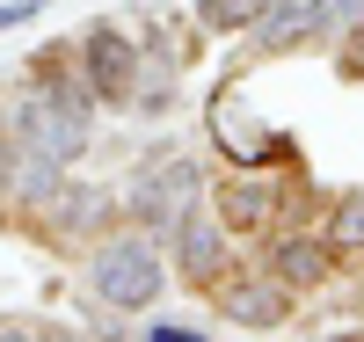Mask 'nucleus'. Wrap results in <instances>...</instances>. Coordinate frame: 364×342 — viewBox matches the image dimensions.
<instances>
[{"label": "nucleus", "mask_w": 364, "mask_h": 342, "mask_svg": "<svg viewBox=\"0 0 364 342\" xmlns=\"http://www.w3.org/2000/svg\"><path fill=\"white\" fill-rule=\"evenodd\" d=\"M95 87H87V73L73 80L66 66H51V73H29L8 109H0V139H15L22 153H44V161L58 168H73L87 146H95Z\"/></svg>", "instance_id": "nucleus-1"}, {"label": "nucleus", "mask_w": 364, "mask_h": 342, "mask_svg": "<svg viewBox=\"0 0 364 342\" xmlns=\"http://www.w3.org/2000/svg\"><path fill=\"white\" fill-rule=\"evenodd\" d=\"M87 284H95V299L109 306V314H146V306L168 292V262H161L154 233H109V240H95Z\"/></svg>", "instance_id": "nucleus-2"}, {"label": "nucleus", "mask_w": 364, "mask_h": 342, "mask_svg": "<svg viewBox=\"0 0 364 342\" xmlns=\"http://www.w3.org/2000/svg\"><path fill=\"white\" fill-rule=\"evenodd\" d=\"M197 204H204V168L190 161V153H175V146H154L139 161L132 190H124V211L146 233H175V219H190Z\"/></svg>", "instance_id": "nucleus-3"}, {"label": "nucleus", "mask_w": 364, "mask_h": 342, "mask_svg": "<svg viewBox=\"0 0 364 342\" xmlns=\"http://www.w3.org/2000/svg\"><path fill=\"white\" fill-rule=\"evenodd\" d=\"M204 132L226 153V168H284V161H299V139L277 132V124H262L255 102L233 95V87H219V95L204 102Z\"/></svg>", "instance_id": "nucleus-4"}, {"label": "nucleus", "mask_w": 364, "mask_h": 342, "mask_svg": "<svg viewBox=\"0 0 364 342\" xmlns=\"http://www.w3.org/2000/svg\"><path fill=\"white\" fill-rule=\"evenodd\" d=\"M80 66H87V87H95L102 109H132V95H139V44H132V29L95 22L87 44H80Z\"/></svg>", "instance_id": "nucleus-5"}, {"label": "nucleus", "mask_w": 364, "mask_h": 342, "mask_svg": "<svg viewBox=\"0 0 364 342\" xmlns=\"http://www.w3.org/2000/svg\"><path fill=\"white\" fill-rule=\"evenodd\" d=\"M219 314L233 328H248V335H277L291 328V292L277 284V277H233V284H219Z\"/></svg>", "instance_id": "nucleus-6"}, {"label": "nucleus", "mask_w": 364, "mask_h": 342, "mask_svg": "<svg viewBox=\"0 0 364 342\" xmlns=\"http://www.w3.org/2000/svg\"><path fill=\"white\" fill-rule=\"evenodd\" d=\"M211 211H219V226L240 240V233H262L269 219H277V182H269L262 168H233L219 190H211Z\"/></svg>", "instance_id": "nucleus-7"}, {"label": "nucleus", "mask_w": 364, "mask_h": 342, "mask_svg": "<svg viewBox=\"0 0 364 342\" xmlns=\"http://www.w3.org/2000/svg\"><path fill=\"white\" fill-rule=\"evenodd\" d=\"M226 255H233V233L219 226V211L197 204L190 219H175V262H182V277H190V284H219Z\"/></svg>", "instance_id": "nucleus-8"}, {"label": "nucleus", "mask_w": 364, "mask_h": 342, "mask_svg": "<svg viewBox=\"0 0 364 342\" xmlns=\"http://www.w3.org/2000/svg\"><path fill=\"white\" fill-rule=\"evenodd\" d=\"M262 269L299 299V292L328 284V269H336V247H328V233H277V240H269V255H262Z\"/></svg>", "instance_id": "nucleus-9"}, {"label": "nucleus", "mask_w": 364, "mask_h": 342, "mask_svg": "<svg viewBox=\"0 0 364 342\" xmlns=\"http://www.w3.org/2000/svg\"><path fill=\"white\" fill-rule=\"evenodd\" d=\"M314 37H328L321 0H269L255 15V51H291V44H314Z\"/></svg>", "instance_id": "nucleus-10"}, {"label": "nucleus", "mask_w": 364, "mask_h": 342, "mask_svg": "<svg viewBox=\"0 0 364 342\" xmlns=\"http://www.w3.org/2000/svg\"><path fill=\"white\" fill-rule=\"evenodd\" d=\"M328 247H336V255H364V190H350L328 211Z\"/></svg>", "instance_id": "nucleus-11"}, {"label": "nucleus", "mask_w": 364, "mask_h": 342, "mask_svg": "<svg viewBox=\"0 0 364 342\" xmlns=\"http://www.w3.org/2000/svg\"><path fill=\"white\" fill-rule=\"evenodd\" d=\"M262 8L269 0H197V22L211 29V37H233V29H255Z\"/></svg>", "instance_id": "nucleus-12"}, {"label": "nucleus", "mask_w": 364, "mask_h": 342, "mask_svg": "<svg viewBox=\"0 0 364 342\" xmlns=\"http://www.w3.org/2000/svg\"><path fill=\"white\" fill-rule=\"evenodd\" d=\"M66 204H73V211L58 219V233H95V226H102V211H109V197H102V190H73Z\"/></svg>", "instance_id": "nucleus-13"}, {"label": "nucleus", "mask_w": 364, "mask_h": 342, "mask_svg": "<svg viewBox=\"0 0 364 342\" xmlns=\"http://www.w3.org/2000/svg\"><path fill=\"white\" fill-rule=\"evenodd\" d=\"M336 66H343V80H364V15L343 29V44H336Z\"/></svg>", "instance_id": "nucleus-14"}, {"label": "nucleus", "mask_w": 364, "mask_h": 342, "mask_svg": "<svg viewBox=\"0 0 364 342\" xmlns=\"http://www.w3.org/2000/svg\"><path fill=\"white\" fill-rule=\"evenodd\" d=\"M197 321H146V342H197Z\"/></svg>", "instance_id": "nucleus-15"}]
</instances>
